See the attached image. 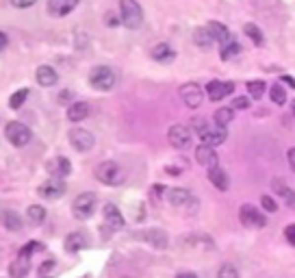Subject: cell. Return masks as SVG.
I'll return each mask as SVG.
<instances>
[{
  "mask_svg": "<svg viewBox=\"0 0 295 278\" xmlns=\"http://www.w3.org/2000/svg\"><path fill=\"white\" fill-rule=\"evenodd\" d=\"M291 111H293V116H295V100L291 102Z\"/></svg>",
  "mask_w": 295,
  "mask_h": 278,
  "instance_id": "49",
  "label": "cell"
},
{
  "mask_svg": "<svg viewBox=\"0 0 295 278\" xmlns=\"http://www.w3.org/2000/svg\"><path fill=\"white\" fill-rule=\"evenodd\" d=\"M70 96H72V94H70V91H61V94H59V100H61V102H65Z\"/></svg>",
  "mask_w": 295,
  "mask_h": 278,
  "instance_id": "48",
  "label": "cell"
},
{
  "mask_svg": "<svg viewBox=\"0 0 295 278\" xmlns=\"http://www.w3.org/2000/svg\"><path fill=\"white\" fill-rule=\"evenodd\" d=\"M180 98H183V102L189 109H198L202 105V100H204V91H202V87L198 83H184L180 87Z\"/></svg>",
  "mask_w": 295,
  "mask_h": 278,
  "instance_id": "9",
  "label": "cell"
},
{
  "mask_svg": "<svg viewBox=\"0 0 295 278\" xmlns=\"http://www.w3.org/2000/svg\"><path fill=\"white\" fill-rule=\"evenodd\" d=\"M35 2H37V0H11V4H13L15 9H29Z\"/></svg>",
  "mask_w": 295,
  "mask_h": 278,
  "instance_id": "39",
  "label": "cell"
},
{
  "mask_svg": "<svg viewBox=\"0 0 295 278\" xmlns=\"http://www.w3.org/2000/svg\"><path fill=\"white\" fill-rule=\"evenodd\" d=\"M232 105H234V109H248V107H250V100L241 96V98H234Z\"/></svg>",
  "mask_w": 295,
  "mask_h": 278,
  "instance_id": "41",
  "label": "cell"
},
{
  "mask_svg": "<svg viewBox=\"0 0 295 278\" xmlns=\"http://www.w3.org/2000/svg\"><path fill=\"white\" fill-rule=\"evenodd\" d=\"M234 91V83H230V80H211L209 85H206V94H209V98L213 102H220L223 100L226 96H230Z\"/></svg>",
  "mask_w": 295,
  "mask_h": 278,
  "instance_id": "14",
  "label": "cell"
},
{
  "mask_svg": "<svg viewBox=\"0 0 295 278\" xmlns=\"http://www.w3.org/2000/svg\"><path fill=\"white\" fill-rule=\"evenodd\" d=\"M239 220H241V224L245 228H263L267 224L265 215L252 204H243L241 206V211H239Z\"/></svg>",
  "mask_w": 295,
  "mask_h": 278,
  "instance_id": "7",
  "label": "cell"
},
{
  "mask_svg": "<svg viewBox=\"0 0 295 278\" xmlns=\"http://www.w3.org/2000/svg\"><path fill=\"white\" fill-rule=\"evenodd\" d=\"M260 204H263V209L267 213H276L278 211V202L271 198V196H263V198H260Z\"/></svg>",
  "mask_w": 295,
  "mask_h": 278,
  "instance_id": "37",
  "label": "cell"
},
{
  "mask_svg": "<svg viewBox=\"0 0 295 278\" xmlns=\"http://www.w3.org/2000/svg\"><path fill=\"white\" fill-rule=\"evenodd\" d=\"M206 176H209V181L215 185V189H220V192H228V187H230V181H228V174L223 172L220 165H217V167H211Z\"/></svg>",
  "mask_w": 295,
  "mask_h": 278,
  "instance_id": "20",
  "label": "cell"
},
{
  "mask_svg": "<svg viewBox=\"0 0 295 278\" xmlns=\"http://www.w3.org/2000/svg\"><path fill=\"white\" fill-rule=\"evenodd\" d=\"M0 222H2V226L7 228V231L18 233L22 228V217L15 213V211H2V213H0Z\"/></svg>",
  "mask_w": 295,
  "mask_h": 278,
  "instance_id": "25",
  "label": "cell"
},
{
  "mask_svg": "<svg viewBox=\"0 0 295 278\" xmlns=\"http://www.w3.org/2000/svg\"><path fill=\"white\" fill-rule=\"evenodd\" d=\"M63 246H65V250H68V252L74 254V252H78V250L85 246V237L80 235V233H70V235L65 237V243H63Z\"/></svg>",
  "mask_w": 295,
  "mask_h": 278,
  "instance_id": "28",
  "label": "cell"
},
{
  "mask_svg": "<svg viewBox=\"0 0 295 278\" xmlns=\"http://www.w3.org/2000/svg\"><path fill=\"white\" fill-rule=\"evenodd\" d=\"M65 183H63V178H50V181H46L43 185H39V189H37V194L41 196V198H46V200H57V198H61V196L65 194Z\"/></svg>",
  "mask_w": 295,
  "mask_h": 278,
  "instance_id": "12",
  "label": "cell"
},
{
  "mask_svg": "<svg viewBox=\"0 0 295 278\" xmlns=\"http://www.w3.org/2000/svg\"><path fill=\"white\" fill-rule=\"evenodd\" d=\"M7 41H9V40H7V35H4V33L0 31V52H2L4 48H7Z\"/></svg>",
  "mask_w": 295,
  "mask_h": 278,
  "instance_id": "44",
  "label": "cell"
},
{
  "mask_svg": "<svg viewBox=\"0 0 295 278\" xmlns=\"http://www.w3.org/2000/svg\"><path fill=\"white\" fill-rule=\"evenodd\" d=\"M217 278H239V270L232 263H223L217 272Z\"/></svg>",
  "mask_w": 295,
  "mask_h": 278,
  "instance_id": "36",
  "label": "cell"
},
{
  "mask_svg": "<svg viewBox=\"0 0 295 278\" xmlns=\"http://www.w3.org/2000/svg\"><path fill=\"white\" fill-rule=\"evenodd\" d=\"M102 215H105V226L109 231H122L124 228V215L119 213V209L115 204H105Z\"/></svg>",
  "mask_w": 295,
  "mask_h": 278,
  "instance_id": "16",
  "label": "cell"
},
{
  "mask_svg": "<svg viewBox=\"0 0 295 278\" xmlns=\"http://www.w3.org/2000/svg\"><path fill=\"white\" fill-rule=\"evenodd\" d=\"M193 41H195V46H198V48H209L215 40H213L211 33L206 31V26H200V29L193 31Z\"/></svg>",
  "mask_w": 295,
  "mask_h": 278,
  "instance_id": "29",
  "label": "cell"
},
{
  "mask_svg": "<svg viewBox=\"0 0 295 278\" xmlns=\"http://www.w3.org/2000/svg\"><path fill=\"white\" fill-rule=\"evenodd\" d=\"M96 178L100 183L109 185V187H115V185H122L124 178H126V174H124L122 165L115 161H102L100 165L96 167Z\"/></svg>",
  "mask_w": 295,
  "mask_h": 278,
  "instance_id": "1",
  "label": "cell"
},
{
  "mask_svg": "<svg viewBox=\"0 0 295 278\" xmlns=\"http://www.w3.org/2000/svg\"><path fill=\"white\" fill-rule=\"evenodd\" d=\"M31 272V257L29 254H18V259L9 265V276L11 278H24Z\"/></svg>",
  "mask_w": 295,
  "mask_h": 278,
  "instance_id": "19",
  "label": "cell"
},
{
  "mask_svg": "<svg viewBox=\"0 0 295 278\" xmlns=\"http://www.w3.org/2000/svg\"><path fill=\"white\" fill-rule=\"evenodd\" d=\"M195 161H198L200 165H204L206 170L220 165V159H217L215 148H211V146H206V144H202V146L195 148Z\"/></svg>",
  "mask_w": 295,
  "mask_h": 278,
  "instance_id": "17",
  "label": "cell"
},
{
  "mask_svg": "<svg viewBox=\"0 0 295 278\" xmlns=\"http://www.w3.org/2000/svg\"><path fill=\"white\" fill-rule=\"evenodd\" d=\"M117 76L109 65H98L89 72V85L98 91H111L115 87Z\"/></svg>",
  "mask_w": 295,
  "mask_h": 278,
  "instance_id": "3",
  "label": "cell"
},
{
  "mask_svg": "<svg viewBox=\"0 0 295 278\" xmlns=\"http://www.w3.org/2000/svg\"><path fill=\"white\" fill-rule=\"evenodd\" d=\"M135 237L141 239V241L150 243L152 248H158V250H165L167 248V235L165 231H161V228H148V231H139L135 233Z\"/></svg>",
  "mask_w": 295,
  "mask_h": 278,
  "instance_id": "10",
  "label": "cell"
},
{
  "mask_svg": "<svg viewBox=\"0 0 295 278\" xmlns=\"http://www.w3.org/2000/svg\"><path fill=\"white\" fill-rule=\"evenodd\" d=\"M198 137L202 139V144H206V146H211V148H215V146H221L223 141H226L228 137V133H226V126H206L202 133L198 135Z\"/></svg>",
  "mask_w": 295,
  "mask_h": 278,
  "instance_id": "11",
  "label": "cell"
},
{
  "mask_svg": "<svg viewBox=\"0 0 295 278\" xmlns=\"http://www.w3.org/2000/svg\"><path fill=\"white\" fill-rule=\"evenodd\" d=\"M68 137H70V144H72V148L76 152H89L96 146L94 135H91L87 128H80V126H76V128L70 130Z\"/></svg>",
  "mask_w": 295,
  "mask_h": 278,
  "instance_id": "6",
  "label": "cell"
},
{
  "mask_svg": "<svg viewBox=\"0 0 295 278\" xmlns=\"http://www.w3.org/2000/svg\"><path fill=\"white\" fill-rule=\"evenodd\" d=\"M117 22H119V20H115V15H113V13H109V15H107V24H109V26H115Z\"/></svg>",
  "mask_w": 295,
  "mask_h": 278,
  "instance_id": "46",
  "label": "cell"
},
{
  "mask_svg": "<svg viewBox=\"0 0 295 278\" xmlns=\"http://www.w3.org/2000/svg\"><path fill=\"white\" fill-rule=\"evenodd\" d=\"M57 80H59V74L54 68H50V65H39L37 68V83L41 87H52Z\"/></svg>",
  "mask_w": 295,
  "mask_h": 278,
  "instance_id": "21",
  "label": "cell"
},
{
  "mask_svg": "<svg viewBox=\"0 0 295 278\" xmlns=\"http://www.w3.org/2000/svg\"><path fill=\"white\" fill-rule=\"evenodd\" d=\"M269 98H271V102H274V105H285V102H287V91H285V87L274 85V87L269 89Z\"/></svg>",
  "mask_w": 295,
  "mask_h": 278,
  "instance_id": "34",
  "label": "cell"
},
{
  "mask_svg": "<svg viewBox=\"0 0 295 278\" xmlns=\"http://www.w3.org/2000/svg\"><path fill=\"white\" fill-rule=\"evenodd\" d=\"M26 220H29L31 226L43 224V220H46V209L39 206V204H31L29 209H26Z\"/></svg>",
  "mask_w": 295,
  "mask_h": 278,
  "instance_id": "27",
  "label": "cell"
},
{
  "mask_svg": "<svg viewBox=\"0 0 295 278\" xmlns=\"http://www.w3.org/2000/svg\"><path fill=\"white\" fill-rule=\"evenodd\" d=\"M26 98H29V89H26V87H24V89H18L13 96L9 98V107L11 109H20L26 102Z\"/></svg>",
  "mask_w": 295,
  "mask_h": 278,
  "instance_id": "33",
  "label": "cell"
},
{
  "mask_svg": "<svg viewBox=\"0 0 295 278\" xmlns=\"http://www.w3.org/2000/svg\"><path fill=\"white\" fill-rule=\"evenodd\" d=\"M46 170L52 178H65L72 174V163H70L68 157H54L46 163Z\"/></svg>",
  "mask_w": 295,
  "mask_h": 278,
  "instance_id": "13",
  "label": "cell"
},
{
  "mask_svg": "<svg viewBox=\"0 0 295 278\" xmlns=\"http://www.w3.org/2000/svg\"><path fill=\"white\" fill-rule=\"evenodd\" d=\"M152 59L158 63H167L174 59V50L169 48V43H156V46L152 48Z\"/></svg>",
  "mask_w": 295,
  "mask_h": 278,
  "instance_id": "26",
  "label": "cell"
},
{
  "mask_svg": "<svg viewBox=\"0 0 295 278\" xmlns=\"http://www.w3.org/2000/svg\"><path fill=\"white\" fill-rule=\"evenodd\" d=\"M96 194L91 192H83L80 196H76L72 202V215L76 220H89L96 211Z\"/></svg>",
  "mask_w": 295,
  "mask_h": 278,
  "instance_id": "4",
  "label": "cell"
},
{
  "mask_svg": "<svg viewBox=\"0 0 295 278\" xmlns=\"http://www.w3.org/2000/svg\"><path fill=\"white\" fill-rule=\"evenodd\" d=\"M243 33H245V35H248V37H250V40H252L254 43H256V46H263V41H265L263 31H260L256 24H252V22H248V24L243 26Z\"/></svg>",
  "mask_w": 295,
  "mask_h": 278,
  "instance_id": "31",
  "label": "cell"
},
{
  "mask_svg": "<svg viewBox=\"0 0 295 278\" xmlns=\"http://www.w3.org/2000/svg\"><path fill=\"white\" fill-rule=\"evenodd\" d=\"M167 139L174 148L183 150V148H189L191 144V128L184 126V124H174L172 128L167 130Z\"/></svg>",
  "mask_w": 295,
  "mask_h": 278,
  "instance_id": "8",
  "label": "cell"
},
{
  "mask_svg": "<svg viewBox=\"0 0 295 278\" xmlns=\"http://www.w3.org/2000/svg\"><path fill=\"white\" fill-rule=\"evenodd\" d=\"M271 185H274V189H276V192L280 194L282 198H285L287 206H291V209H295V192H293V189H289L287 185H282V181H274Z\"/></svg>",
  "mask_w": 295,
  "mask_h": 278,
  "instance_id": "30",
  "label": "cell"
},
{
  "mask_svg": "<svg viewBox=\"0 0 295 278\" xmlns=\"http://www.w3.org/2000/svg\"><path fill=\"white\" fill-rule=\"evenodd\" d=\"M4 137L9 139L11 146H15V148H22V146H26L33 137L31 128L26 126V124L22 122H9L7 128H4Z\"/></svg>",
  "mask_w": 295,
  "mask_h": 278,
  "instance_id": "5",
  "label": "cell"
},
{
  "mask_svg": "<svg viewBox=\"0 0 295 278\" xmlns=\"http://www.w3.org/2000/svg\"><path fill=\"white\" fill-rule=\"evenodd\" d=\"M265 83L263 80H250L248 83V91H250V96L252 98H256V100H260L263 98V94H265Z\"/></svg>",
  "mask_w": 295,
  "mask_h": 278,
  "instance_id": "35",
  "label": "cell"
},
{
  "mask_svg": "<svg viewBox=\"0 0 295 278\" xmlns=\"http://www.w3.org/2000/svg\"><path fill=\"white\" fill-rule=\"evenodd\" d=\"M215 124H220V126H226V124H230L232 122V118H234V109L230 107H221V109H217L215 111Z\"/></svg>",
  "mask_w": 295,
  "mask_h": 278,
  "instance_id": "32",
  "label": "cell"
},
{
  "mask_svg": "<svg viewBox=\"0 0 295 278\" xmlns=\"http://www.w3.org/2000/svg\"><path fill=\"white\" fill-rule=\"evenodd\" d=\"M206 31H209L211 33V37H213V40H215V41H226V40H230V31H228V26H223L221 24V22H215V20H213V22H209V24H206Z\"/></svg>",
  "mask_w": 295,
  "mask_h": 278,
  "instance_id": "23",
  "label": "cell"
},
{
  "mask_svg": "<svg viewBox=\"0 0 295 278\" xmlns=\"http://www.w3.org/2000/svg\"><path fill=\"white\" fill-rule=\"evenodd\" d=\"M176 278H198V276H195L193 272H183V274H178Z\"/></svg>",
  "mask_w": 295,
  "mask_h": 278,
  "instance_id": "47",
  "label": "cell"
},
{
  "mask_svg": "<svg viewBox=\"0 0 295 278\" xmlns=\"http://www.w3.org/2000/svg\"><path fill=\"white\" fill-rule=\"evenodd\" d=\"M285 237H287V241L291 243V246H295V224H289L285 228Z\"/></svg>",
  "mask_w": 295,
  "mask_h": 278,
  "instance_id": "40",
  "label": "cell"
},
{
  "mask_svg": "<svg viewBox=\"0 0 295 278\" xmlns=\"http://www.w3.org/2000/svg\"><path fill=\"white\" fill-rule=\"evenodd\" d=\"M282 83H287L291 89H295V79H291V76H282Z\"/></svg>",
  "mask_w": 295,
  "mask_h": 278,
  "instance_id": "45",
  "label": "cell"
},
{
  "mask_svg": "<svg viewBox=\"0 0 295 278\" xmlns=\"http://www.w3.org/2000/svg\"><path fill=\"white\" fill-rule=\"evenodd\" d=\"M35 250H41V243H37V241H31V243H26V246L20 250V254H29V257H31V254L35 252Z\"/></svg>",
  "mask_w": 295,
  "mask_h": 278,
  "instance_id": "38",
  "label": "cell"
},
{
  "mask_svg": "<svg viewBox=\"0 0 295 278\" xmlns=\"http://www.w3.org/2000/svg\"><path fill=\"white\" fill-rule=\"evenodd\" d=\"M54 268V261L50 259V261H46V263H41V268H39V274H41V278L48 274V272H50Z\"/></svg>",
  "mask_w": 295,
  "mask_h": 278,
  "instance_id": "42",
  "label": "cell"
},
{
  "mask_svg": "<svg viewBox=\"0 0 295 278\" xmlns=\"http://www.w3.org/2000/svg\"><path fill=\"white\" fill-rule=\"evenodd\" d=\"M241 52V43L234 41V37H230V40L221 41V50H220V59L221 61H228V59L237 57V54Z\"/></svg>",
  "mask_w": 295,
  "mask_h": 278,
  "instance_id": "24",
  "label": "cell"
},
{
  "mask_svg": "<svg viewBox=\"0 0 295 278\" xmlns=\"http://www.w3.org/2000/svg\"><path fill=\"white\" fill-rule=\"evenodd\" d=\"M165 198L172 206H187L191 200H193V196H191L189 189L172 187V189H165Z\"/></svg>",
  "mask_w": 295,
  "mask_h": 278,
  "instance_id": "18",
  "label": "cell"
},
{
  "mask_svg": "<svg viewBox=\"0 0 295 278\" xmlns=\"http://www.w3.org/2000/svg\"><path fill=\"white\" fill-rule=\"evenodd\" d=\"M80 0H48V13L52 18H65L78 7Z\"/></svg>",
  "mask_w": 295,
  "mask_h": 278,
  "instance_id": "15",
  "label": "cell"
},
{
  "mask_svg": "<svg viewBox=\"0 0 295 278\" xmlns=\"http://www.w3.org/2000/svg\"><path fill=\"white\" fill-rule=\"evenodd\" d=\"M89 116V105L87 102H72L68 107V119L70 122H83Z\"/></svg>",
  "mask_w": 295,
  "mask_h": 278,
  "instance_id": "22",
  "label": "cell"
},
{
  "mask_svg": "<svg viewBox=\"0 0 295 278\" xmlns=\"http://www.w3.org/2000/svg\"><path fill=\"white\" fill-rule=\"evenodd\" d=\"M287 159H289V165H291V170L295 172V148H289Z\"/></svg>",
  "mask_w": 295,
  "mask_h": 278,
  "instance_id": "43",
  "label": "cell"
},
{
  "mask_svg": "<svg viewBox=\"0 0 295 278\" xmlns=\"http://www.w3.org/2000/svg\"><path fill=\"white\" fill-rule=\"evenodd\" d=\"M119 15L126 29H139L144 22V9L137 0H119Z\"/></svg>",
  "mask_w": 295,
  "mask_h": 278,
  "instance_id": "2",
  "label": "cell"
}]
</instances>
